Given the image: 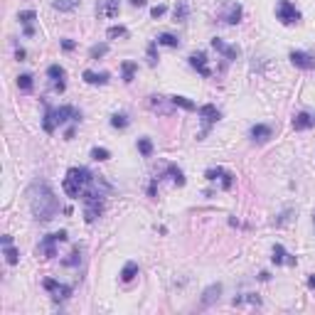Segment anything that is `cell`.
Masks as SVG:
<instances>
[{
	"label": "cell",
	"instance_id": "31",
	"mask_svg": "<svg viewBox=\"0 0 315 315\" xmlns=\"http://www.w3.org/2000/svg\"><path fill=\"white\" fill-rule=\"evenodd\" d=\"M47 74H50L52 79H62V76H64V69H62L59 64H52V67L47 69Z\"/></svg>",
	"mask_w": 315,
	"mask_h": 315
},
{
	"label": "cell",
	"instance_id": "24",
	"mask_svg": "<svg viewBox=\"0 0 315 315\" xmlns=\"http://www.w3.org/2000/svg\"><path fill=\"white\" fill-rule=\"evenodd\" d=\"M170 101H173L175 106H182L185 111H194V104H192L190 99H185V96H173Z\"/></svg>",
	"mask_w": 315,
	"mask_h": 315
},
{
	"label": "cell",
	"instance_id": "3",
	"mask_svg": "<svg viewBox=\"0 0 315 315\" xmlns=\"http://www.w3.org/2000/svg\"><path fill=\"white\" fill-rule=\"evenodd\" d=\"M82 118V113H76L71 106H59L57 111H47L45 116V131H54L57 123H67V121H79Z\"/></svg>",
	"mask_w": 315,
	"mask_h": 315
},
{
	"label": "cell",
	"instance_id": "28",
	"mask_svg": "<svg viewBox=\"0 0 315 315\" xmlns=\"http://www.w3.org/2000/svg\"><path fill=\"white\" fill-rule=\"evenodd\" d=\"M106 52H108V45H94V47H91V52H89V57H91V59H96V57H104Z\"/></svg>",
	"mask_w": 315,
	"mask_h": 315
},
{
	"label": "cell",
	"instance_id": "27",
	"mask_svg": "<svg viewBox=\"0 0 315 315\" xmlns=\"http://www.w3.org/2000/svg\"><path fill=\"white\" fill-rule=\"evenodd\" d=\"M18 87H20L22 91H30V89H32V76H30V74H22V76L18 79Z\"/></svg>",
	"mask_w": 315,
	"mask_h": 315
},
{
	"label": "cell",
	"instance_id": "6",
	"mask_svg": "<svg viewBox=\"0 0 315 315\" xmlns=\"http://www.w3.org/2000/svg\"><path fill=\"white\" fill-rule=\"evenodd\" d=\"M96 15L99 18H116L118 15V0H99Z\"/></svg>",
	"mask_w": 315,
	"mask_h": 315
},
{
	"label": "cell",
	"instance_id": "19",
	"mask_svg": "<svg viewBox=\"0 0 315 315\" xmlns=\"http://www.w3.org/2000/svg\"><path fill=\"white\" fill-rule=\"evenodd\" d=\"M32 20H35V13H32V10H22V13H20V22L25 25V35H32Z\"/></svg>",
	"mask_w": 315,
	"mask_h": 315
},
{
	"label": "cell",
	"instance_id": "11",
	"mask_svg": "<svg viewBox=\"0 0 315 315\" xmlns=\"http://www.w3.org/2000/svg\"><path fill=\"white\" fill-rule=\"evenodd\" d=\"M190 64H192L197 71H200L202 76H210V74H212L210 67H207V57H205L202 52H200V54H192V57H190Z\"/></svg>",
	"mask_w": 315,
	"mask_h": 315
},
{
	"label": "cell",
	"instance_id": "10",
	"mask_svg": "<svg viewBox=\"0 0 315 315\" xmlns=\"http://www.w3.org/2000/svg\"><path fill=\"white\" fill-rule=\"evenodd\" d=\"M242 15H244L242 5H236V3H229V5H227V13H224V20H227L229 25H236V22L242 20Z\"/></svg>",
	"mask_w": 315,
	"mask_h": 315
},
{
	"label": "cell",
	"instance_id": "20",
	"mask_svg": "<svg viewBox=\"0 0 315 315\" xmlns=\"http://www.w3.org/2000/svg\"><path fill=\"white\" fill-rule=\"evenodd\" d=\"M158 45H165V47H177L180 45V39L175 37V35H160V37H158Z\"/></svg>",
	"mask_w": 315,
	"mask_h": 315
},
{
	"label": "cell",
	"instance_id": "7",
	"mask_svg": "<svg viewBox=\"0 0 315 315\" xmlns=\"http://www.w3.org/2000/svg\"><path fill=\"white\" fill-rule=\"evenodd\" d=\"M45 288H47L50 293H54V296H52L54 300H64V298L71 293V288H69V286H64V283H57V281H52V279H47V281H45Z\"/></svg>",
	"mask_w": 315,
	"mask_h": 315
},
{
	"label": "cell",
	"instance_id": "38",
	"mask_svg": "<svg viewBox=\"0 0 315 315\" xmlns=\"http://www.w3.org/2000/svg\"><path fill=\"white\" fill-rule=\"evenodd\" d=\"M222 185H224L227 190L231 187V175H229V173H224V180H222Z\"/></svg>",
	"mask_w": 315,
	"mask_h": 315
},
{
	"label": "cell",
	"instance_id": "40",
	"mask_svg": "<svg viewBox=\"0 0 315 315\" xmlns=\"http://www.w3.org/2000/svg\"><path fill=\"white\" fill-rule=\"evenodd\" d=\"M308 286H310V288H315V273H313V276H308Z\"/></svg>",
	"mask_w": 315,
	"mask_h": 315
},
{
	"label": "cell",
	"instance_id": "41",
	"mask_svg": "<svg viewBox=\"0 0 315 315\" xmlns=\"http://www.w3.org/2000/svg\"><path fill=\"white\" fill-rule=\"evenodd\" d=\"M131 3H133V5H138V8H140V5H145V0H131Z\"/></svg>",
	"mask_w": 315,
	"mask_h": 315
},
{
	"label": "cell",
	"instance_id": "35",
	"mask_svg": "<svg viewBox=\"0 0 315 315\" xmlns=\"http://www.w3.org/2000/svg\"><path fill=\"white\" fill-rule=\"evenodd\" d=\"M64 263H67V266H74V263H79V249H76V251H74L69 259H64Z\"/></svg>",
	"mask_w": 315,
	"mask_h": 315
},
{
	"label": "cell",
	"instance_id": "16",
	"mask_svg": "<svg viewBox=\"0 0 315 315\" xmlns=\"http://www.w3.org/2000/svg\"><path fill=\"white\" fill-rule=\"evenodd\" d=\"M84 82H87V84H106V82H108V74H106V71H101V74H96V71H84Z\"/></svg>",
	"mask_w": 315,
	"mask_h": 315
},
{
	"label": "cell",
	"instance_id": "23",
	"mask_svg": "<svg viewBox=\"0 0 315 315\" xmlns=\"http://www.w3.org/2000/svg\"><path fill=\"white\" fill-rule=\"evenodd\" d=\"M111 126H113V128H126V126H128V116H126V113H116V116L111 118Z\"/></svg>",
	"mask_w": 315,
	"mask_h": 315
},
{
	"label": "cell",
	"instance_id": "26",
	"mask_svg": "<svg viewBox=\"0 0 315 315\" xmlns=\"http://www.w3.org/2000/svg\"><path fill=\"white\" fill-rule=\"evenodd\" d=\"M91 158H94V160H99V163H101V160H108V158H111V153H108L106 148H94V150H91Z\"/></svg>",
	"mask_w": 315,
	"mask_h": 315
},
{
	"label": "cell",
	"instance_id": "34",
	"mask_svg": "<svg viewBox=\"0 0 315 315\" xmlns=\"http://www.w3.org/2000/svg\"><path fill=\"white\" fill-rule=\"evenodd\" d=\"M185 15H187V5H177L175 8V20H182Z\"/></svg>",
	"mask_w": 315,
	"mask_h": 315
},
{
	"label": "cell",
	"instance_id": "8",
	"mask_svg": "<svg viewBox=\"0 0 315 315\" xmlns=\"http://www.w3.org/2000/svg\"><path fill=\"white\" fill-rule=\"evenodd\" d=\"M219 296H222V286L219 283H212L210 288H205V293H202V308H210L212 303H217L219 300Z\"/></svg>",
	"mask_w": 315,
	"mask_h": 315
},
{
	"label": "cell",
	"instance_id": "36",
	"mask_svg": "<svg viewBox=\"0 0 315 315\" xmlns=\"http://www.w3.org/2000/svg\"><path fill=\"white\" fill-rule=\"evenodd\" d=\"M150 13H153V18H160V15L165 13V5H158V8H153Z\"/></svg>",
	"mask_w": 315,
	"mask_h": 315
},
{
	"label": "cell",
	"instance_id": "32",
	"mask_svg": "<svg viewBox=\"0 0 315 315\" xmlns=\"http://www.w3.org/2000/svg\"><path fill=\"white\" fill-rule=\"evenodd\" d=\"M123 35H126V27H121V25L108 30V37H123Z\"/></svg>",
	"mask_w": 315,
	"mask_h": 315
},
{
	"label": "cell",
	"instance_id": "4",
	"mask_svg": "<svg viewBox=\"0 0 315 315\" xmlns=\"http://www.w3.org/2000/svg\"><path fill=\"white\" fill-rule=\"evenodd\" d=\"M276 15H279V20L283 25H293L300 20V13L296 10V5L291 3V0H279V5H276Z\"/></svg>",
	"mask_w": 315,
	"mask_h": 315
},
{
	"label": "cell",
	"instance_id": "21",
	"mask_svg": "<svg viewBox=\"0 0 315 315\" xmlns=\"http://www.w3.org/2000/svg\"><path fill=\"white\" fill-rule=\"evenodd\" d=\"M79 0H52V8L57 10H74Z\"/></svg>",
	"mask_w": 315,
	"mask_h": 315
},
{
	"label": "cell",
	"instance_id": "9",
	"mask_svg": "<svg viewBox=\"0 0 315 315\" xmlns=\"http://www.w3.org/2000/svg\"><path fill=\"white\" fill-rule=\"evenodd\" d=\"M291 62L300 69H313L315 67V59L308 54V52H291Z\"/></svg>",
	"mask_w": 315,
	"mask_h": 315
},
{
	"label": "cell",
	"instance_id": "13",
	"mask_svg": "<svg viewBox=\"0 0 315 315\" xmlns=\"http://www.w3.org/2000/svg\"><path fill=\"white\" fill-rule=\"evenodd\" d=\"M273 263H296V256H288L281 244L273 246Z\"/></svg>",
	"mask_w": 315,
	"mask_h": 315
},
{
	"label": "cell",
	"instance_id": "18",
	"mask_svg": "<svg viewBox=\"0 0 315 315\" xmlns=\"http://www.w3.org/2000/svg\"><path fill=\"white\" fill-rule=\"evenodd\" d=\"M251 138L254 140H266V138H271V128L263 126V123H259V126L251 128Z\"/></svg>",
	"mask_w": 315,
	"mask_h": 315
},
{
	"label": "cell",
	"instance_id": "17",
	"mask_svg": "<svg viewBox=\"0 0 315 315\" xmlns=\"http://www.w3.org/2000/svg\"><path fill=\"white\" fill-rule=\"evenodd\" d=\"M313 126V118L308 116V113H298L296 118H293V128L296 131H305V128H310Z\"/></svg>",
	"mask_w": 315,
	"mask_h": 315
},
{
	"label": "cell",
	"instance_id": "42",
	"mask_svg": "<svg viewBox=\"0 0 315 315\" xmlns=\"http://www.w3.org/2000/svg\"><path fill=\"white\" fill-rule=\"evenodd\" d=\"M313 227H315V212H313Z\"/></svg>",
	"mask_w": 315,
	"mask_h": 315
},
{
	"label": "cell",
	"instance_id": "30",
	"mask_svg": "<svg viewBox=\"0 0 315 315\" xmlns=\"http://www.w3.org/2000/svg\"><path fill=\"white\" fill-rule=\"evenodd\" d=\"M133 71H136V64H133V62H126V64H123V79H126V82H131V79H133Z\"/></svg>",
	"mask_w": 315,
	"mask_h": 315
},
{
	"label": "cell",
	"instance_id": "15",
	"mask_svg": "<svg viewBox=\"0 0 315 315\" xmlns=\"http://www.w3.org/2000/svg\"><path fill=\"white\" fill-rule=\"evenodd\" d=\"M136 276H138V263H136V261H128V263L123 266V271H121V279H123L126 283H131Z\"/></svg>",
	"mask_w": 315,
	"mask_h": 315
},
{
	"label": "cell",
	"instance_id": "33",
	"mask_svg": "<svg viewBox=\"0 0 315 315\" xmlns=\"http://www.w3.org/2000/svg\"><path fill=\"white\" fill-rule=\"evenodd\" d=\"M217 177H224V170L222 168H212V170H207V180H217Z\"/></svg>",
	"mask_w": 315,
	"mask_h": 315
},
{
	"label": "cell",
	"instance_id": "5",
	"mask_svg": "<svg viewBox=\"0 0 315 315\" xmlns=\"http://www.w3.org/2000/svg\"><path fill=\"white\" fill-rule=\"evenodd\" d=\"M67 239V231H57V234H50L47 236V239L42 242V244H39V251H42L45 254V259H52V256H57V244L59 242H64Z\"/></svg>",
	"mask_w": 315,
	"mask_h": 315
},
{
	"label": "cell",
	"instance_id": "12",
	"mask_svg": "<svg viewBox=\"0 0 315 315\" xmlns=\"http://www.w3.org/2000/svg\"><path fill=\"white\" fill-rule=\"evenodd\" d=\"M212 47H214L217 52H222L227 59H236V54H239V50H236V47H227L219 37H214V39H212Z\"/></svg>",
	"mask_w": 315,
	"mask_h": 315
},
{
	"label": "cell",
	"instance_id": "39",
	"mask_svg": "<svg viewBox=\"0 0 315 315\" xmlns=\"http://www.w3.org/2000/svg\"><path fill=\"white\" fill-rule=\"evenodd\" d=\"M62 45H64V50H71V47H74V42H71V39H64Z\"/></svg>",
	"mask_w": 315,
	"mask_h": 315
},
{
	"label": "cell",
	"instance_id": "1",
	"mask_svg": "<svg viewBox=\"0 0 315 315\" xmlns=\"http://www.w3.org/2000/svg\"><path fill=\"white\" fill-rule=\"evenodd\" d=\"M27 197H30V210H32L35 219L50 222V219L57 217V212H59V200H57V194L52 192V187H50L47 182H42V180L32 182Z\"/></svg>",
	"mask_w": 315,
	"mask_h": 315
},
{
	"label": "cell",
	"instance_id": "14",
	"mask_svg": "<svg viewBox=\"0 0 315 315\" xmlns=\"http://www.w3.org/2000/svg\"><path fill=\"white\" fill-rule=\"evenodd\" d=\"M200 116L205 118V123H217V121H219V111H217L212 104L202 106V108H200Z\"/></svg>",
	"mask_w": 315,
	"mask_h": 315
},
{
	"label": "cell",
	"instance_id": "22",
	"mask_svg": "<svg viewBox=\"0 0 315 315\" xmlns=\"http://www.w3.org/2000/svg\"><path fill=\"white\" fill-rule=\"evenodd\" d=\"M5 259L10 266H15L20 261V254H18V249H13V244H5Z\"/></svg>",
	"mask_w": 315,
	"mask_h": 315
},
{
	"label": "cell",
	"instance_id": "25",
	"mask_svg": "<svg viewBox=\"0 0 315 315\" xmlns=\"http://www.w3.org/2000/svg\"><path fill=\"white\" fill-rule=\"evenodd\" d=\"M168 173L173 175V182H175V185H180V187L185 185V175H182V170H180V168L170 165V168H168Z\"/></svg>",
	"mask_w": 315,
	"mask_h": 315
},
{
	"label": "cell",
	"instance_id": "37",
	"mask_svg": "<svg viewBox=\"0 0 315 315\" xmlns=\"http://www.w3.org/2000/svg\"><path fill=\"white\" fill-rule=\"evenodd\" d=\"M148 57H150L148 62H150V64H155V45H150V47H148Z\"/></svg>",
	"mask_w": 315,
	"mask_h": 315
},
{
	"label": "cell",
	"instance_id": "2",
	"mask_svg": "<svg viewBox=\"0 0 315 315\" xmlns=\"http://www.w3.org/2000/svg\"><path fill=\"white\" fill-rule=\"evenodd\" d=\"M96 177L87 170V168H71L69 173H67V177H64V182H62V190L69 194V197H82L84 192H87V187L94 182Z\"/></svg>",
	"mask_w": 315,
	"mask_h": 315
},
{
	"label": "cell",
	"instance_id": "29",
	"mask_svg": "<svg viewBox=\"0 0 315 315\" xmlns=\"http://www.w3.org/2000/svg\"><path fill=\"white\" fill-rule=\"evenodd\" d=\"M138 150H140V153L148 158V155L153 153V143H150L148 138H140V140H138Z\"/></svg>",
	"mask_w": 315,
	"mask_h": 315
}]
</instances>
